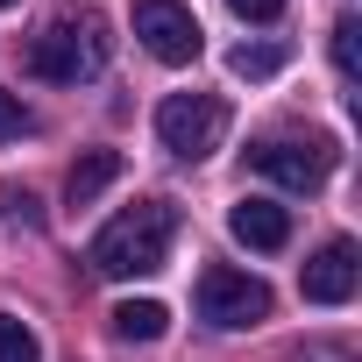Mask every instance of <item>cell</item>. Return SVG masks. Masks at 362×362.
<instances>
[{
	"label": "cell",
	"instance_id": "cell-4",
	"mask_svg": "<svg viewBox=\"0 0 362 362\" xmlns=\"http://www.w3.org/2000/svg\"><path fill=\"white\" fill-rule=\"evenodd\" d=\"M270 284L263 277H249V270H228V263H214V270H199V320L206 327H263L270 320Z\"/></svg>",
	"mask_w": 362,
	"mask_h": 362
},
{
	"label": "cell",
	"instance_id": "cell-11",
	"mask_svg": "<svg viewBox=\"0 0 362 362\" xmlns=\"http://www.w3.org/2000/svg\"><path fill=\"white\" fill-rule=\"evenodd\" d=\"M277 64H284V43H242V50L228 57V71H235V78H270Z\"/></svg>",
	"mask_w": 362,
	"mask_h": 362
},
{
	"label": "cell",
	"instance_id": "cell-12",
	"mask_svg": "<svg viewBox=\"0 0 362 362\" xmlns=\"http://www.w3.org/2000/svg\"><path fill=\"white\" fill-rule=\"evenodd\" d=\"M0 362H43L36 334H29L22 320H8V313H0Z\"/></svg>",
	"mask_w": 362,
	"mask_h": 362
},
{
	"label": "cell",
	"instance_id": "cell-16",
	"mask_svg": "<svg viewBox=\"0 0 362 362\" xmlns=\"http://www.w3.org/2000/svg\"><path fill=\"white\" fill-rule=\"evenodd\" d=\"M298 362H355V355H348V348H334V341H320V348H305Z\"/></svg>",
	"mask_w": 362,
	"mask_h": 362
},
{
	"label": "cell",
	"instance_id": "cell-10",
	"mask_svg": "<svg viewBox=\"0 0 362 362\" xmlns=\"http://www.w3.org/2000/svg\"><path fill=\"white\" fill-rule=\"evenodd\" d=\"M163 327H170V313H163L156 298H128V305H114V334H121V341H163Z\"/></svg>",
	"mask_w": 362,
	"mask_h": 362
},
{
	"label": "cell",
	"instance_id": "cell-9",
	"mask_svg": "<svg viewBox=\"0 0 362 362\" xmlns=\"http://www.w3.org/2000/svg\"><path fill=\"white\" fill-rule=\"evenodd\" d=\"M114 177H121V149H86V156L71 163V177H64V199H71V206H93Z\"/></svg>",
	"mask_w": 362,
	"mask_h": 362
},
{
	"label": "cell",
	"instance_id": "cell-14",
	"mask_svg": "<svg viewBox=\"0 0 362 362\" xmlns=\"http://www.w3.org/2000/svg\"><path fill=\"white\" fill-rule=\"evenodd\" d=\"M36 121H29V107L15 100V93H0V142H15V135H29Z\"/></svg>",
	"mask_w": 362,
	"mask_h": 362
},
{
	"label": "cell",
	"instance_id": "cell-2",
	"mask_svg": "<svg viewBox=\"0 0 362 362\" xmlns=\"http://www.w3.org/2000/svg\"><path fill=\"white\" fill-rule=\"evenodd\" d=\"M170 242H177V206L170 199H135L93 235L86 256H93L100 277H156L170 263Z\"/></svg>",
	"mask_w": 362,
	"mask_h": 362
},
{
	"label": "cell",
	"instance_id": "cell-17",
	"mask_svg": "<svg viewBox=\"0 0 362 362\" xmlns=\"http://www.w3.org/2000/svg\"><path fill=\"white\" fill-rule=\"evenodd\" d=\"M0 8H15V0H0Z\"/></svg>",
	"mask_w": 362,
	"mask_h": 362
},
{
	"label": "cell",
	"instance_id": "cell-8",
	"mask_svg": "<svg viewBox=\"0 0 362 362\" xmlns=\"http://www.w3.org/2000/svg\"><path fill=\"white\" fill-rule=\"evenodd\" d=\"M228 235H235L242 249H263V256H277V249L291 242V214H284L277 199H242V206L228 214Z\"/></svg>",
	"mask_w": 362,
	"mask_h": 362
},
{
	"label": "cell",
	"instance_id": "cell-3",
	"mask_svg": "<svg viewBox=\"0 0 362 362\" xmlns=\"http://www.w3.org/2000/svg\"><path fill=\"white\" fill-rule=\"evenodd\" d=\"M156 135H163L170 156L199 163V156L221 149V135H228V107H221L214 93H170V100L156 107Z\"/></svg>",
	"mask_w": 362,
	"mask_h": 362
},
{
	"label": "cell",
	"instance_id": "cell-7",
	"mask_svg": "<svg viewBox=\"0 0 362 362\" xmlns=\"http://www.w3.org/2000/svg\"><path fill=\"white\" fill-rule=\"evenodd\" d=\"M355 284H362V249H355L348 235L320 242V256H313V263H305V277H298L305 305H348V298H355Z\"/></svg>",
	"mask_w": 362,
	"mask_h": 362
},
{
	"label": "cell",
	"instance_id": "cell-13",
	"mask_svg": "<svg viewBox=\"0 0 362 362\" xmlns=\"http://www.w3.org/2000/svg\"><path fill=\"white\" fill-rule=\"evenodd\" d=\"M355 36H362V29H355V15H341V22H334V71H341V78H355V71H362Z\"/></svg>",
	"mask_w": 362,
	"mask_h": 362
},
{
	"label": "cell",
	"instance_id": "cell-6",
	"mask_svg": "<svg viewBox=\"0 0 362 362\" xmlns=\"http://www.w3.org/2000/svg\"><path fill=\"white\" fill-rule=\"evenodd\" d=\"M249 163H256L263 177H277L284 192H320L327 170H334V149H327V142H284V135H277V142H256Z\"/></svg>",
	"mask_w": 362,
	"mask_h": 362
},
{
	"label": "cell",
	"instance_id": "cell-1",
	"mask_svg": "<svg viewBox=\"0 0 362 362\" xmlns=\"http://www.w3.org/2000/svg\"><path fill=\"white\" fill-rule=\"evenodd\" d=\"M114 57V36H107V15L100 8H57L29 43H22V64L50 86H86L100 78Z\"/></svg>",
	"mask_w": 362,
	"mask_h": 362
},
{
	"label": "cell",
	"instance_id": "cell-15",
	"mask_svg": "<svg viewBox=\"0 0 362 362\" xmlns=\"http://www.w3.org/2000/svg\"><path fill=\"white\" fill-rule=\"evenodd\" d=\"M228 8H235L242 22H277V15H284V0H228Z\"/></svg>",
	"mask_w": 362,
	"mask_h": 362
},
{
	"label": "cell",
	"instance_id": "cell-5",
	"mask_svg": "<svg viewBox=\"0 0 362 362\" xmlns=\"http://www.w3.org/2000/svg\"><path fill=\"white\" fill-rule=\"evenodd\" d=\"M135 36L156 64H192L206 50V29L185 0H135Z\"/></svg>",
	"mask_w": 362,
	"mask_h": 362
}]
</instances>
